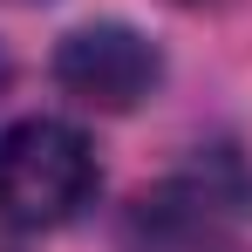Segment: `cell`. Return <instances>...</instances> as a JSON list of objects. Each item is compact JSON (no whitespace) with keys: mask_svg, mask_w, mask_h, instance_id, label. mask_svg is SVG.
Segmentation results:
<instances>
[{"mask_svg":"<svg viewBox=\"0 0 252 252\" xmlns=\"http://www.w3.org/2000/svg\"><path fill=\"white\" fill-rule=\"evenodd\" d=\"M102 170L75 123L62 116H21L0 129V218L21 232H55L82 218Z\"/></svg>","mask_w":252,"mask_h":252,"instance_id":"cell-1","label":"cell"},{"mask_svg":"<svg viewBox=\"0 0 252 252\" xmlns=\"http://www.w3.org/2000/svg\"><path fill=\"white\" fill-rule=\"evenodd\" d=\"M157 75H164V55L123 21H89L75 34H62V48H55V82L75 102L109 109V116L136 109L157 89Z\"/></svg>","mask_w":252,"mask_h":252,"instance_id":"cell-2","label":"cell"},{"mask_svg":"<svg viewBox=\"0 0 252 252\" xmlns=\"http://www.w3.org/2000/svg\"><path fill=\"white\" fill-rule=\"evenodd\" d=\"M0 82H7V55H0Z\"/></svg>","mask_w":252,"mask_h":252,"instance_id":"cell-3","label":"cell"},{"mask_svg":"<svg viewBox=\"0 0 252 252\" xmlns=\"http://www.w3.org/2000/svg\"><path fill=\"white\" fill-rule=\"evenodd\" d=\"M177 7H205V0H177Z\"/></svg>","mask_w":252,"mask_h":252,"instance_id":"cell-4","label":"cell"},{"mask_svg":"<svg viewBox=\"0 0 252 252\" xmlns=\"http://www.w3.org/2000/svg\"><path fill=\"white\" fill-rule=\"evenodd\" d=\"M14 7H28V0H14Z\"/></svg>","mask_w":252,"mask_h":252,"instance_id":"cell-5","label":"cell"}]
</instances>
